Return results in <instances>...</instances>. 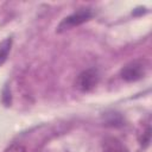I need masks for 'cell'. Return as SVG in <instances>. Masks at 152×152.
I'll return each instance as SVG.
<instances>
[{"mask_svg":"<svg viewBox=\"0 0 152 152\" xmlns=\"http://www.w3.org/2000/svg\"><path fill=\"white\" fill-rule=\"evenodd\" d=\"M93 10L91 8H81L78 11H76L75 13L70 14L69 17L64 18L61 24L58 25L57 27V31L58 32H63V31H66V30H70L75 26H78L86 21H88L91 17H93Z\"/></svg>","mask_w":152,"mask_h":152,"instance_id":"2","label":"cell"},{"mask_svg":"<svg viewBox=\"0 0 152 152\" xmlns=\"http://www.w3.org/2000/svg\"><path fill=\"white\" fill-rule=\"evenodd\" d=\"M103 152H128V150L116 138H107L103 144Z\"/></svg>","mask_w":152,"mask_h":152,"instance_id":"4","label":"cell"},{"mask_svg":"<svg viewBox=\"0 0 152 152\" xmlns=\"http://www.w3.org/2000/svg\"><path fill=\"white\" fill-rule=\"evenodd\" d=\"M99 80H100V75L97 70L87 69L77 76L75 84H76V88L80 89L81 91H90L97 86Z\"/></svg>","mask_w":152,"mask_h":152,"instance_id":"3","label":"cell"},{"mask_svg":"<svg viewBox=\"0 0 152 152\" xmlns=\"http://www.w3.org/2000/svg\"><path fill=\"white\" fill-rule=\"evenodd\" d=\"M5 152H26V150H25V147H24L21 144L14 142V144H12L11 146H8Z\"/></svg>","mask_w":152,"mask_h":152,"instance_id":"7","label":"cell"},{"mask_svg":"<svg viewBox=\"0 0 152 152\" xmlns=\"http://www.w3.org/2000/svg\"><path fill=\"white\" fill-rule=\"evenodd\" d=\"M148 62L146 59H135L129 63H127L121 69V77L122 80L127 82H135L145 77V75L148 71Z\"/></svg>","mask_w":152,"mask_h":152,"instance_id":"1","label":"cell"},{"mask_svg":"<svg viewBox=\"0 0 152 152\" xmlns=\"http://www.w3.org/2000/svg\"><path fill=\"white\" fill-rule=\"evenodd\" d=\"M11 46H12V38H7L1 42V44H0V66L6 62L8 53L11 51Z\"/></svg>","mask_w":152,"mask_h":152,"instance_id":"5","label":"cell"},{"mask_svg":"<svg viewBox=\"0 0 152 152\" xmlns=\"http://www.w3.org/2000/svg\"><path fill=\"white\" fill-rule=\"evenodd\" d=\"M150 138H151V127H150V124H147V125H146L145 131H142L141 137L139 138V141H140V144H141V145L147 146V145H148V142H150Z\"/></svg>","mask_w":152,"mask_h":152,"instance_id":"6","label":"cell"}]
</instances>
